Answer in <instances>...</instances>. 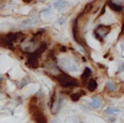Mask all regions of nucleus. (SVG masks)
I'll list each match as a JSON object with an SVG mask.
<instances>
[{
	"label": "nucleus",
	"instance_id": "6ab92c4d",
	"mask_svg": "<svg viewBox=\"0 0 124 123\" xmlns=\"http://www.w3.org/2000/svg\"><path fill=\"white\" fill-rule=\"evenodd\" d=\"M123 34H124V20H123V21H122V30H121L120 34H119V38Z\"/></svg>",
	"mask_w": 124,
	"mask_h": 123
},
{
	"label": "nucleus",
	"instance_id": "423d86ee",
	"mask_svg": "<svg viewBox=\"0 0 124 123\" xmlns=\"http://www.w3.org/2000/svg\"><path fill=\"white\" fill-rule=\"evenodd\" d=\"M85 95H86V92H85V91L80 90L79 92H72V93H71V94H70V98H71V99L73 101V102H78V101L81 99V97L85 96Z\"/></svg>",
	"mask_w": 124,
	"mask_h": 123
},
{
	"label": "nucleus",
	"instance_id": "1a4fd4ad",
	"mask_svg": "<svg viewBox=\"0 0 124 123\" xmlns=\"http://www.w3.org/2000/svg\"><path fill=\"white\" fill-rule=\"evenodd\" d=\"M87 87H88V89L89 92H94V91L97 89V87H98V83H97L96 80L93 79V78L90 79L88 82Z\"/></svg>",
	"mask_w": 124,
	"mask_h": 123
},
{
	"label": "nucleus",
	"instance_id": "39448f33",
	"mask_svg": "<svg viewBox=\"0 0 124 123\" xmlns=\"http://www.w3.org/2000/svg\"><path fill=\"white\" fill-rule=\"evenodd\" d=\"M92 75V70L90 68L88 67H86L83 70V74L81 75V79H82V82H83V85H88V78L91 77Z\"/></svg>",
	"mask_w": 124,
	"mask_h": 123
},
{
	"label": "nucleus",
	"instance_id": "f8f14e48",
	"mask_svg": "<svg viewBox=\"0 0 124 123\" xmlns=\"http://www.w3.org/2000/svg\"><path fill=\"white\" fill-rule=\"evenodd\" d=\"M55 99H56V93H55V90L53 92L51 97H50V103H49V108L51 110H53V108L55 104Z\"/></svg>",
	"mask_w": 124,
	"mask_h": 123
},
{
	"label": "nucleus",
	"instance_id": "9d476101",
	"mask_svg": "<svg viewBox=\"0 0 124 123\" xmlns=\"http://www.w3.org/2000/svg\"><path fill=\"white\" fill-rule=\"evenodd\" d=\"M66 4H67V1H64V0H61V1H54V6L56 9H62V8H64Z\"/></svg>",
	"mask_w": 124,
	"mask_h": 123
},
{
	"label": "nucleus",
	"instance_id": "9b49d317",
	"mask_svg": "<svg viewBox=\"0 0 124 123\" xmlns=\"http://www.w3.org/2000/svg\"><path fill=\"white\" fill-rule=\"evenodd\" d=\"M93 2H92V3H88V4H87L86 5H85L84 9H83V13H82V15H83L88 14V13H89L90 11L92 10V9H93Z\"/></svg>",
	"mask_w": 124,
	"mask_h": 123
},
{
	"label": "nucleus",
	"instance_id": "0eeeda50",
	"mask_svg": "<svg viewBox=\"0 0 124 123\" xmlns=\"http://www.w3.org/2000/svg\"><path fill=\"white\" fill-rule=\"evenodd\" d=\"M92 99H93V101H92L91 103H89V104H88V105H89L90 107L94 108V109H98V108H100V106H101L102 100L100 99V98L93 97V98H92Z\"/></svg>",
	"mask_w": 124,
	"mask_h": 123
},
{
	"label": "nucleus",
	"instance_id": "4be33fe9",
	"mask_svg": "<svg viewBox=\"0 0 124 123\" xmlns=\"http://www.w3.org/2000/svg\"><path fill=\"white\" fill-rule=\"evenodd\" d=\"M81 123H83V122H81Z\"/></svg>",
	"mask_w": 124,
	"mask_h": 123
},
{
	"label": "nucleus",
	"instance_id": "7ed1b4c3",
	"mask_svg": "<svg viewBox=\"0 0 124 123\" xmlns=\"http://www.w3.org/2000/svg\"><path fill=\"white\" fill-rule=\"evenodd\" d=\"M72 33H73V38L74 40L78 43V44L82 45V46H86V42H85L84 38L81 36V31H80V26L79 23H78V19H76L74 21L72 26Z\"/></svg>",
	"mask_w": 124,
	"mask_h": 123
},
{
	"label": "nucleus",
	"instance_id": "2eb2a0df",
	"mask_svg": "<svg viewBox=\"0 0 124 123\" xmlns=\"http://www.w3.org/2000/svg\"><path fill=\"white\" fill-rule=\"evenodd\" d=\"M106 88L108 89V91H110V92H114V91H116V87L113 83H111V82H107Z\"/></svg>",
	"mask_w": 124,
	"mask_h": 123
},
{
	"label": "nucleus",
	"instance_id": "f257e3e1",
	"mask_svg": "<svg viewBox=\"0 0 124 123\" xmlns=\"http://www.w3.org/2000/svg\"><path fill=\"white\" fill-rule=\"evenodd\" d=\"M54 80L62 87H65V88H71V87H75L79 86V82L76 78L71 77L65 72H62L61 74L55 76Z\"/></svg>",
	"mask_w": 124,
	"mask_h": 123
},
{
	"label": "nucleus",
	"instance_id": "412c9836",
	"mask_svg": "<svg viewBox=\"0 0 124 123\" xmlns=\"http://www.w3.org/2000/svg\"><path fill=\"white\" fill-rule=\"evenodd\" d=\"M123 42H124V38H123Z\"/></svg>",
	"mask_w": 124,
	"mask_h": 123
},
{
	"label": "nucleus",
	"instance_id": "f3484780",
	"mask_svg": "<svg viewBox=\"0 0 124 123\" xmlns=\"http://www.w3.org/2000/svg\"><path fill=\"white\" fill-rule=\"evenodd\" d=\"M59 50H60V52H62V53H66L67 48L64 45H59Z\"/></svg>",
	"mask_w": 124,
	"mask_h": 123
},
{
	"label": "nucleus",
	"instance_id": "dca6fc26",
	"mask_svg": "<svg viewBox=\"0 0 124 123\" xmlns=\"http://www.w3.org/2000/svg\"><path fill=\"white\" fill-rule=\"evenodd\" d=\"M31 82L30 81V79L29 78H24L22 81H21V82L20 83V87H19V88H22L23 87H24L26 84H27V83H29V82Z\"/></svg>",
	"mask_w": 124,
	"mask_h": 123
},
{
	"label": "nucleus",
	"instance_id": "20e7f679",
	"mask_svg": "<svg viewBox=\"0 0 124 123\" xmlns=\"http://www.w3.org/2000/svg\"><path fill=\"white\" fill-rule=\"evenodd\" d=\"M96 32L101 37V38H104L106 35H108L111 31V26H106V25H99L95 29Z\"/></svg>",
	"mask_w": 124,
	"mask_h": 123
},
{
	"label": "nucleus",
	"instance_id": "4468645a",
	"mask_svg": "<svg viewBox=\"0 0 124 123\" xmlns=\"http://www.w3.org/2000/svg\"><path fill=\"white\" fill-rule=\"evenodd\" d=\"M116 112H120V109H116V108H111V107H110V108H108V109H106L105 110V114H109V115L113 114V113H116Z\"/></svg>",
	"mask_w": 124,
	"mask_h": 123
},
{
	"label": "nucleus",
	"instance_id": "aec40b11",
	"mask_svg": "<svg viewBox=\"0 0 124 123\" xmlns=\"http://www.w3.org/2000/svg\"><path fill=\"white\" fill-rule=\"evenodd\" d=\"M52 123H57V121H53V122H52Z\"/></svg>",
	"mask_w": 124,
	"mask_h": 123
},
{
	"label": "nucleus",
	"instance_id": "ddd939ff",
	"mask_svg": "<svg viewBox=\"0 0 124 123\" xmlns=\"http://www.w3.org/2000/svg\"><path fill=\"white\" fill-rule=\"evenodd\" d=\"M62 101H63V99H62V98H60L56 106H55V109H54V110H52V113H53V114H57V112H59V110H60V108H61Z\"/></svg>",
	"mask_w": 124,
	"mask_h": 123
},
{
	"label": "nucleus",
	"instance_id": "f03ea898",
	"mask_svg": "<svg viewBox=\"0 0 124 123\" xmlns=\"http://www.w3.org/2000/svg\"><path fill=\"white\" fill-rule=\"evenodd\" d=\"M29 112L31 113V117L36 123H48L47 117L37 105L29 104Z\"/></svg>",
	"mask_w": 124,
	"mask_h": 123
},
{
	"label": "nucleus",
	"instance_id": "6e6552de",
	"mask_svg": "<svg viewBox=\"0 0 124 123\" xmlns=\"http://www.w3.org/2000/svg\"><path fill=\"white\" fill-rule=\"evenodd\" d=\"M106 4L109 5V7L114 11V12H122L123 10V6L121 5H117V4H114L113 1H109V2H106Z\"/></svg>",
	"mask_w": 124,
	"mask_h": 123
},
{
	"label": "nucleus",
	"instance_id": "a211bd4d",
	"mask_svg": "<svg viewBox=\"0 0 124 123\" xmlns=\"http://www.w3.org/2000/svg\"><path fill=\"white\" fill-rule=\"evenodd\" d=\"M105 6H106V4H105V5L103 6V8L101 9V10H100V15H98V18H100V16H102L105 13Z\"/></svg>",
	"mask_w": 124,
	"mask_h": 123
}]
</instances>
